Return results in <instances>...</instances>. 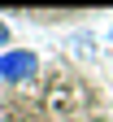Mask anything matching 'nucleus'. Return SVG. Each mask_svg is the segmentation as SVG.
<instances>
[{"mask_svg":"<svg viewBox=\"0 0 113 122\" xmlns=\"http://www.w3.org/2000/svg\"><path fill=\"white\" fill-rule=\"evenodd\" d=\"M5 48H9V26L0 22V52H5Z\"/></svg>","mask_w":113,"mask_h":122,"instance_id":"obj_2","label":"nucleus"},{"mask_svg":"<svg viewBox=\"0 0 113 122\" xmlns=\"http://www.w3.org/2000/svg\"><path fill=\"white\" fill-rule=\"evenodd\" d=\"M39 74V52L30 48H5L0 52V83L5 87H26Z\"/></svg>","mask_w":113,"mask_h":122,"instance_id":"obj_1","label":"nucleus"}]
</instances>
